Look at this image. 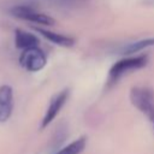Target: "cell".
Instances as JSON below:
<instances>
[{"label":"cell","instance_id":"obj_1","mask_svg":"<svg viewBox=\"0 0 154 154\" xmlns=\"http://www.w3.org/2000/svg\"><path fill=\"white\" fill-rule=\"evenodd\" d=\"M131 103L144 113L154 128V96L150 89L144 87H135L130 91Z\"/></svg>","mask_w":154,"mask_h":154},{"label":"cell","instance_id":"obj_2","mask_svg":"<svg viewBox=\"0 0 154 154\" xmlns=\"http://www.w3.org/2000/svg\"><path fill=\"white\" fill-rule=\"evenodd\" d=\"M147 61H148L147 55L131 57V58H125V59L117 61L109 70V73H108L109 82H116L118 78H120L124 73H126L129 71L144 67L147 65Z\"/></svg>","mask_w":154,"mask_h":154},{"label":"cell","instance_id":"obj_3","mask_svg":"<svg viewBox=\"0 0 154 154\" xmlns=\"http://www.w3.org/2000/svg\"><path fill=\"white\" fill-rule=\"evenodd\" d=\"M10 12L12 16H14L19 19H23V20H28V22H32V23H37V24H42V25H53L54 24V19L52 17L36 11L34 7H31L29 5H16L11 8Z\"/></svg>","mask_w":154,"mask_h":154},{"label":"cell","instance_id":"obj_4","mask_svg":"<svg viewBox=\"0 0 154 154\" xmlns=\"http://www.w3.org/2000/svg\"><path fill=\"white\" fill-rule=\"evenodd\" d=\"M19 63L25 70L30 72H36L45 67L47 59L43 51L40 49L37 46L23 49V53L19 57Z\"/></svg>","mask_w":154,"mask_h":154},{"label":"cell","instance_id":"obj_5","mask_svg":"<svg viewBox=\"0 0 154 154\" xmlns=\"http://www.w3.org/2000/svg\"><path fill=\"white\" fill-rule=\"evenodd\" d=\"M67 97H69V89H64L60 93H58L51 100V103H49V106H48V108L46 111V114H45V117L42 119V123H41V128L42 129L48 126V124H51L52 120H54V118L58 116V113L60 112V109L65 105Z\"/></svg>","mask_w":154,"mask_h":154},{"label":"cell","instance_id":"obj_6","mask_svg":"<svg viewBox=\"0 0 154 154\" xmlns=\"http://www.w3.org/2000/svg\"><path fill=\"white\" fill-rule=\"evenodd\" d=\"M13 109V91L10 85L0 87V123L6 122Z\"/></svg>","mask_w":154,"mask_h":154},{"label":"cell","instance_id":"obj_7","mask_svg":"<svg viewBox=\"0 0 154 154\" xmlns=\"http://www.w3.org/2000/svg\"><path fill=\"white\" fill-rule=\"evenodd\" d=\"M14 43L18 48L26 49V48H30V47H37L40 41L34 34H30L28 31L17 29L16 34H14Z\"/></svg>","mask_w":154,"mask_h":154},{"label":"cell","instance_id":"obj_8","mask_svg":"<svg viewBox=\"0 0 154 154\" xmlns=\"http://www.w3.org/2000/svg\"><path fill=\"white\" fill-rule=\"evenodd\" d=\"M35 30L37 32H40L42 36H45L47 40H49L51 42H53L58 46L71 47L75 43V40L72 37H69V36H65V35H61V34H58V32H53V31H49V30H45V29H41V28H35Z\"/></svg>","mask_w":154,"mask_h":154},{"label":"cell","instance_id":"obj_9","mask_svg":"<svg viewBox=\"0 0 154 154\" xmlns=\"http://www.w3.org/2000/svg\"><path fill=\"white\" fill-rule=\"evenodd\" d=\"M85 144H87V137L82 136V137L77 138L76 141L71 142L70 144H67L66 147L61 148L55 154H81L83 152V149L85 148Z\"/></svg>","mask_w":154,"mask_h":154},{"label":"cell","instance_id":"obj_10","mask_svg":"<svg viewBox=\"0 0 154 154\" xmlns=\"http://www.w3.org/2000/svg\"><path fill=\"white\" fill-rule=\"evenodd\" d=\"M152 46H154V38H146V40H141V41L130 43L129 46H126L123 49V52L126 54H132V53H137V52H140L147 47H152Z\"/></svg>","mask_w":154,"mask_h":154}]
</instances>
